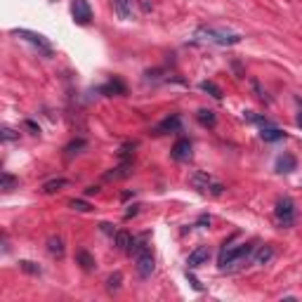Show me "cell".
Listing matches in <instances>:
<instances>
[{
  "label": "cell",
  "mask_w": 302,
  "mask_h": 302,
  "mask_svg": "<svg viewBox=\"0 0 302 302\" xmlns=\"http://www.w3.org/2000/svg\"><path fill=\"white\" fill-rule=\"evenodd\" d=\"M113 243H116V248L120 253H128V255H132L135 248H137V238L132 236L130 231H125V229H120V231L113 234Z\"/></svg>",
  "instance_id": "8"
},
{
  "label": "cell",
  "mask_w": 302,
  "mask_h": 302,
  "mask_svg": "<svg viewBox=\"0 0 302 302\" xmlns=\"http://www.w3.org/2000/svg\"><path fill=\"white\" fill-rule=\"evenodd\" d=\"M130 163H123V165H118V168H113L111 173H107V180H123V177H128L130 175Z\"/></svg>",
  "instance_id": "19"
},
{
  "label": "cell",
  "mask_w": 302,
  "mask_h": 302,
  "mask_svg": "<svg viewBox=\"0 0 302 302\" xmlns=\"http://www.w3.org/2000/svg\"><path fill=\"white\" fill-rule=\"evenodd\" d=\"M14 184H19L17 177H12L10 173H2V177H0V189H2V191H12Z\"/></svg>",
  "instance_id": "22"
},
{
  "label": "cell",
  "mask_w": 302,
  "mask_h": 302,
  "mask_svg": "<svg viewBox=\"0 0 302 302\" xmlns=\"http://www.w3.org/2000/svg\"><path fill=\"white\" fill-rule=\"evenodd\" d=\"M24 125H26V128H29V130H31V135H40V128H38V125H36L33 120H26Z\"/></svg>",
  "instance_id": "29"
},
{
  "label": "cell",
  "mask_w": 302,
  "mask_h": 302,
  "mask_svg": "<svg viewBox=\"0 0 302 302\" xmlns=\"http://www.w3.org/2000/svg\"><path fill=\"white\" fill-rule=\"evenodd\" d=\"M293 170H298V161H295V156H291V153H283V156H279L276 158V173H293Z\"/></svg>",
  "instance_id": "12"
},
{
  "label": "cell",
  "mask_w": 302,
  "mask_h": 302,
  "mask_svg": "<svg viewBox=\"0 0 302 302\" xmlns=\"http://www.w3.org/2000/svg\"><path fill=\"white\" fill-rule=\"evenodd\" d=\"M271 258H274V248L271 246H262V250L255 255V264H267Z\"/></svg>",
  "instance_id": "20"
},
{
  "label": "cell",
  "mask_w": 302,
  "mask_h": 302,
  "mask_svg": "<svg viewBox=\"0 0 302 302\" xmlns=\"http://www.w3.org/2000/svg\"><path fill=\"white\" fill-rule=\"evenodd\" d=\"M175 161H189L191 158V142L189 140H177L173 144V151H170Z\"/></svg>",
  "instance_id": "11"
},
{
  "label": "cell",
  "mask_w": 302,
  "mask_h": 302,
  "mask_svg": "<svg viewBox=\"0 0 302 302\" xmlns=\"http://www.w3.org/2000/svg\"><path fill=\"white\" fill-rule=\"evenodd\" d=\"M255 250V241H248V243H238V246H226L220 250V258H217V267L225 271V269H231L236 262H243L248 260Z\"/></svg>",
  "instance_id": "2"
},
{
  "label": "cell",
  "mask_w": 302,
  "mask_h": 302,
  "mask_svg": "<svg viewBox=\"0 0 302 302\" xmlns=\"http://www.w3.org/2000/svg\"><path fill=\"white\" fill-rule=\"evenodd\" d=\"M208 260H210V248H208V246H198L196 250L189 253V258H187V267H189V269H198V267H203Z\"/></svg>",
  "instance_id": "9"
},
{
  "label": "cell",
  "mask_w": 302,
  "mask_h": 302,
  "mask_svg": "<svg viewBox=\"0 0 302 302\" xmlns=\"http://www.w3.org/2000/svg\"><path fill=\"white\" fill-rule=\"evenodd\" d=\"M260 137L264 142H279V140H283L286 137V132H281L279 128H274V125H262V132H260Z\"/></svg>",
  "instance_id": "14"
},
{
  "label": "cell",
  "mask_w": 302,
  "mask_h": 302,
  "mask_svg": "<svg viewBox=\"0 0 302 302\" xmlns=\"http://www.w3.org/2000/svg\"><path fill=\"white\" fill-rule=\"evenodd\" d=\"M71 17H74L76 24L80 26H87L92 22V7L87 0H71Z\"/></svg>",
  "instance_id": "7"
},
{
  "label": "cell",
  "mask_w": 302,
  "mask_h": 302,
  "mask_svg": "<svg viewBox=\"0 0 302 302\" xmlns=\"http://www.w3.org/2000/svg\"><path fill=\"white\" fill-rule=\"evenodd\" d=\"M19 267H22L24 271H29V274H40V267H38L36 262H29V260H22Z\"/></svg>",
  "instance_id": "27"
},
{
  "label": "cell",
  "mask_w": 302,
  "mask_h": 302,
  "mask_svg": "<svg viewBox=\"0 0 302 302\" xmlns=\"http://www.w3.org/2000/svg\"><path fill=\"white\" fill-rule=\"evenodd\" d=\"M274 215H276V222L281 226H293V222H295V203H293V198H288V196L279 198L276 208H274Z\"/></svg>",
  "instance_id": "6"
},
{
  "label": "cell",
  "mask_w": 302,
  "mask_h": 302,
  "mask_svg": "<svg viewBox=\"0 0 302 302\" xmlns=\"http://www.w3.org/2000/svg\"><path fill=\"white\" fill-rule=\"evenodd\" d=\"M196 118H198V123H201V125H208V128H213V125L217 123L215 111H210V109H201V111L196 113Z\"/></svg>",
  "instance_id": "18"
},
{
  "label": "cell",
  "mask_w": 302,
  "mask_h": 302,
  "mask_svg": "<svg viewBox=\"0 0 302 302\" xmlns=\"http://www.w3.org/2000/svg\"><path fill=\"white\" fill-rule=\"evenodd\" d=\"M47 250H50L52 255H57V258H62V255H64V238L50 236V241H47Z\"/></svg>",
  "instance_id": "17"
},
{
  "label": "cell",
  "mask_w": 302,
  "mask_h": 302,
  "mask_svg": "<svg viewBox=\"0 0 302 302\" xmlns=\"http://www.w3.org/2000/svg\"><path fill=\"white\" fill-rule=\"evenodd\" d=\"M12 36H17V38H24V40H29L31 45H36L38 50L43 54H47V57H52V45H50V40L45 38V36H40V33L36 31H29V29H12Z\"/></svg>",
  "instance_id": "5"
},
{
  "label": "cell",
  "mask_w": 302,
  "mask_h": 302,
  "mask_svg": "<svg viewBox=\"0 0 302 302\" xmlns=\"http://www.w3.org/2000/svg\"><path fill=\"white\" fill-rule=\"evenodd\" d=\"M182 130V118L173 113V116H168L165 120L158 123V128H156V135H168V132H180Z\"/></svg>",
  "instance_id": "10"
},
{
  "label": "cell",
  "mask_w": 302,
  "mask_h": 302,
  "mask_svg": "<svg viewBox=\"0 0 302 302\" xmlns=\"http://www.w3.org/2000/svg\"><path fill=\"white\" fill-rule=\"evenodd\" d=\"M135 255H137V274H140L142 279H149L153 269H156V260L151 255V250L137 241V248H135Z\"/></svg>",
  "instance_id": "4"
},
{
  "label": "cell",
  "mask_w": 302,
  "mask_h": 302,
  "mask_svg": "<svg viewBox=\"0 0 302 302\" xmlns=\"http://www.w3.org/2000/svg\"><path fill=\"white\" fill-rule=\"evenodd\" d=\"M83 147H85V140H76V142H71L64 151H66V156H74V153H78Z\"/></svg>",
  "instance_id": "26"
},
{
  "label": "cell",
  "mask_w": 302,
  "mask_h": 302,
  "mask_svg": "<svg viewBox=\"0 0 302 302\" xmlns=\"http://www.w3.org/2000/svg\"><path fill=\"white\" fill-rule=\"evenodd\" d=\"M187 279H189V283H191V286H194L196 291H203V286H201V283H198V281H196L194 276H191V274H189V271H187Z\"/></svg>",
  "instance_id": "31"
},
{
  "label": "cell",
  "mask_w": 302,
  "mask_h": 302,
  "mask_svg": "<svg viewBox=\"0 0 302 302\" xmlns=\"http://www.w3.org/2000/svg\"><path fill=\"white\" fill-rule=\"evenodd\" d=\"M102 92H118V95H125V85H123L120 80H113V83H109V85L102 87Z\"/></svg>",
  "instance_id": "25"
},
{
  "label": "cell",
  "mask_w": 302,
  "mask_h": 302,
  "mask_svg": "<svg viewBox=\"0 0 302 302\" xmlns=\"http://www.w3.org/2000/svg\"><path fill=\"white\" fill-rule=\"evenodd\" d=\"M17 137H19V135H17L12 128H2V140L5 142H12V140H17Z\"/></svg>",
  "instance_id": "28"
},
{
  "label": "cell",
  "mask_w": 302,
  "mask_h": 302,
  "mask_svg": "<svg viewBox=\"0 0 302 302\" xmlns=\"http://www.w3.org/2000/svg\"><path fill=\"white\" fill-rule=\"evenodd\" d=\"M66 184H69V180H64V177H57V180H50V182L43 184V194H57V191H62Z\"/></svg>",
  "instance_id": "16"
},
{
  "label": "cell",
  "mask_w": 302,
  "mask_h": 302,
  "mask_svg": "<svg viewBox=\"0 0 302 302\" xmlns=\"http://www.w3.org/2000/svg\"><path fill=\"white\" fill-rule=\"evenodd\" d=\"M194 38L203 40V43L220 45V47H231V45H238L243 40L241 33H234L229 29H220V26H198L194 31Z\"/></svg>",
  "instance_id": "1"
},
{
  "label": "cell",
  "mask_w": 302,
  "mask_h": 302,
  "mask_svg": "<svg viewBox=\"0 0 302 302\" xmlns=\"http://www.w3.org/2000/svg\"><path fill=\"white\" fill-rule=\"evenodd\" d=\"M76 260H78V264H80V267H83L85 271H92L95 267H97L95 258H92L87 250H78V253H76Z\"/></svg>",
  "instance_id": "15"
},
{
  "label": "cell",
  "mask_w": 302,
  "mask_h": 302,
  "mask_svg": "<svg viewBox=\"0 0 302 302\" xmlns=\"http://www.w3.org/2000/svg\"><path fill=\"white\" fill-rule=\"evenodd\" d=\"M201 90H203V92H208V95H213L215 99H222V90H220L213 80H203V83H201Z\"/></svg>",
  "instance_id": "21"
},
{
  "label": "cell",
  "mask_w": 302,
  "mask_h": 302,
  "mask_svg": "<svg viewBox=\"0 0 302 302\" xmlns=\"http://www.w3.org/2000/svg\"><path fill=\"white\" fill-rule=\"evenodd\" d=\"M191 184H194L201 194H210V196H222L225 194V184L217 182L215 177H213V175H208V173H194L191 175Z\"/></svg>",
  "instance_id": "3"
},
{
  "label": "cell",
  "mask_w": 302,
  "mask_h": 302,
  "mask_svg": "<svg viewBox=\"0 0 302 302\" xmlns=\"http://www.w3.org/2000/svg\"><path fill=\"white\" fill-rule=\"evenodd\" d=\"M69 208H74L78 213H90V210H92V205L87 203V201H80V198H74V201L69 203Z\"/></svg>",
  "instance_id": "24"
},
{
  "label": "cell",
  "mask_w": 302,
  "mask_h": 302,
  "mask_svg": "<svg viewBox=\"0 0 302 302\" xmlns=\"http://www.w3.org/2000/svg\"><path fill=\"white\" fill-rule=\"evenodd\" d=\"M99 226H102V231H104V234H111V236L116 234V229H113V226L109 225V222H102V225H99Z\"/></svg>",
  "instance_id": "30"
},
{
  "label": "cell",
  "mask_w": 302,
  "mask_h": 302,
  "mask_svg": "<svg viewBox=\"0 0 302 302\" xmlns=\"http://www.w3.org/2000/svg\"><path fill=\"white\" fill-rule=\"evenodd\" d=\"M120 281H123V274H120V271L111 274V276H109V281H107V288H109L111 293L118 291V288H120Z\"/></svg>",
  "instance_id": "23"
},
{
  "label": "cell",
  "mask_w": 302,
  "mask_h": 302,
  "mask_svg": "<svg viewBox=\"0 0 302 302\" xmlns=\"http://www.w3.org/2000/svg\"><path fill=\"white\" fill-rule=\"evenodd\" d=\"M97 191H99V187H90L85 194H87V196H92V194H97Z\"/></svg>",
  "instance_id": "32"
},
{
  "label": "cell",
  "mask_w": 302,
  "mask_h": 302,
  "mask_svg": "<svg viewBox=\"0 0 302 302\" xmlns=\"http://www.w3.org/2000/svg\"><path fill=\"white\" fill-rule=\"evenodd\" d=\"M113 10L123 22H128L132 17V0H113Z\"/></svg>",
  "instance_id": "13"
}]
</instances>
